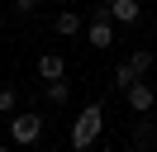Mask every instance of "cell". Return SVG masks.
<instances>
[{"label":"cell","mask_w":157,"mask_h":152,"mask_svg":"<svg viewBox=\"0 0 157 152\" xmlns=\"http://www.w3.org/2000/svg\"><path fill=\"white\" fill-rule=\"evenodd\" d=\"M128 62H133L138 76H147V71L157 66V52H152V48H138V52H128Z\"/></svg>","instance_id":"11"},{"label":"cell","mask_w":157,"mask_h":152,"mask_svg":"<svg viewBox=\"0 0 157 152\" xmlns=\"http://www.w3.org/2000/svg\"><path fill=\"white\" fill-rule=\"evenodd\" d=\"M38 138H43V119L33 109H14L10 114V142L14 147H33Z\"/></svg>","instance_id":"3"},{"label":"cell","mask_w":157,"mask_h":152,"mask_svg":"<svg viewBox=\"0 0 157 152\" xmlns=\"http://www.w3.org/2000/svg\"><path fill=\"white\" fill-rule=\"evenodd\" d=\"M152 152H157V147H152Z\"/></svg>","instance_id":"16"},{"label":"cell","mask_w":157,"mask_h":152,"mask_svg":"<svg viewBox=\"0 0 157 152\" xmlns=\"http://www.w3.org/2000/svg\"><path fill=\"white\" fill-rule=\"evenodd\" d=\"M0 152H14V147H0Z\"/></svg>","instance_id":"14"},{"label":"cell","mask_w":157,"mask_h":152,"mask_svg":"<svg viewBox=\"0 0 157 152\" xmlns=\"http://www.w3.org/2000/svg\"><path fill=\"white\" fill-rule=\"evenodd\" d=\"M52 28H57L62 38H76V33H81V28H86V24H81V14H76V10H62V14L52 19Z\"/></svg>","instance_id":"8"},{"label":"cell","mask_w":157,"mask_h":152,"mask_svg":"<svg viewBox=\"0 0 157 152\" xmlns=\"http://www.w3.org/2000/svg\"><path fill=\"white\" fill-rule=\"evenodd\" d=\"M133 147H138V152H152V147H157V128H152L147 114H138V124H133Z\"/></svg>","instance_id":"6"},{"label":"cell","mask_w":157,"mask_h":152,"mask_svg":"<svg viewBox=\"0 0 157 152\" xmlns=\"http://www.w3.org/2000/svg\"><path fill=\"white\" fill-rule=\"evenodd\" d=\"M86 43L95 48V52H105V48H114V19H109V5H95L90 10V19H86Z\"/></svg>","instance_id":"2"},{"label":"cell","mask_w":157,"mask_h":152,"mask_svg":"<svg viewBox=\"0 0 157 152\" xmlns=\"http://www.w3.org/2000/svg\"><path fill=\"white\" fill-rule=\"evenodd\" d=\"M38 76H43V81H62V76H67L62 52H43V57H38Z\"/></svg>","instance_id":"7"},{"label":"cell","mask_w":157,"mask_h":152,"mask_svg":"<svg viewBox=\"0 0 157 152\" xmlns=\"http://www.w3.org/2000/svg\"><path fill=\"white\" fill-rule=\"evenodd\" d=\"M109 5V19H114V24H138V19H143V5H138V0H105Z\"/></svg>","instance_id":"5"},{"label":"cell","mask_w":157,"mask_h":152,"mask_svg":"<svg viewBox=\"0 0 157 152\" xmlns=\"http://www.w3.org/2000/svg\"><path fill=\"white\" fill-rule=\"evenodd\" d=\"M152 38H157V28H152Z\"/></svg>","instance_id":"15"},{"label":"cell","mask_w":157,"mask_h":152,"mask_svg":"<svg viewBox=\"0 0 157 152\" xmlns=\"http://www.w3.org/2000/svg\"><path fill=\"white\" fill-rule=\"evenodd\" d=\"M14 10H19V14H33V10H38V0H14Z\"/></svg>","instance_id":"13"},{"label":"cell","mask_w":157,"mask_h":152,"mask_svg":"<svg viewBox=\"0 0 157 152\" xmlns=\"http://www.w3.org/2000/svg\"><path fill=\"white\" fill-rule=\"evenodd\" d=\"M133 81H138V71H133V62H128V57H124V62L114 66V76H109V86H114V90H128V86H133Z\"/></svg>","instance_id":"9"},{"label":"cell","mask_w":157,"mask_h":152,"mask_svg":"<svg viewBox=\"0 0 157 152\" xmlns=\"http://www.w3.org/2000/svg\"><path fill=\"white\" fill-rule=\"evenodd\" d=\"M100 128H105V109H100V100H90L86 109L76 114V124H71V147H76V152H86L90 142L100 138Z\"/></svg>","instance_id":"1"},{"label":"cell","mask_w":157,"mask_h":152,"mask_svg":"<svg viewBox=\"0 0 157 152\" xmlns=\"http://www.w3.org/2000/svg\"><path fill=\"white\" fill-rule=\"evenodd\" d=\"M124 100H128V109H133V114H147V109L157 104V90H152V81H147V76H138V81L124 90Z\"/></svg>","instance_id":"4"},{"label":"cell","mask_w":157,"mask_h":152,"mask_svg":"<svg viewBox=\"0 0 157 152\" xmlns=\"http://www.w3.org/2000/svg\"><path fill=\"white\" fill-rule=\"evenodd\" d=\"M19 109V90L14 86H0V114H14Z\"/></svg>","instance_id":"12"},{"label":"cell","mask_w":157,"mask_h":152,"mask_svg":"<svg viewBox=\"0 0 157 152\" xmlns=\"http://www.w3.org/2000/svg\"><path fill=\"white\" fill-rule=\"evenodd\" d=\"M43 95H48V104H67L71 81H67V76H62V81H43Z\"/></svg>","instance_id":"10"}]
</instances>
